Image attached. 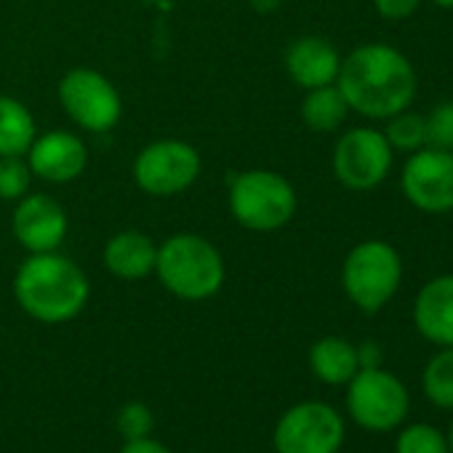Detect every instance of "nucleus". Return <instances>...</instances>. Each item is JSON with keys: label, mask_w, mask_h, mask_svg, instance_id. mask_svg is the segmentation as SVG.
<instances>
[{"label": "nucleus", "mask_w": 453, "mask_h": 453, "mask_svg": "<svg viewBox=\"0 0 453 453\" xmlns=\"http://www.w3.org/2000/svg\"><path fill=\"white\" fill-rule=\"evenodd\" d=\"M373 6H376L379 17H384L389 22H400V19H408L411 14H416L421 0H373Z\"/></svg>", "instance_id": "26"}, {"label": "nucleus", "mask_w": 453, "mask_h": 453, "mask_svg": "<svg viewBox=\"0 0 453 453\" xmlns=\"http://www.w3.org/2000/svg\"><path fill=\"white\" fill-rule=\"evenodd\" d=\"M416 331L437 344L453 347V275L432 278L413 302Z\"/></svg>", "instance_id": "15"}, {"label": "nucleus", "mask_w": 453, "mask_h": 453, "mask_svg": "<svg viewBox=\"0 0 453 453\" xmlns=\"http://www.w3.org/2000/svg\"><path fill=\"white\" fill-rule=\"evenodd\" d=\"M30 181L33 171L25 157H0V200H22Z\"/></svg>", "instance_id": "23"}, {"label": "nucleus", "mask_w": 453, "mask_h": 453, "mask_svg": "<svg viewBox=\"0 0 453 453\" xmlns=\"http://www.w3.org/2000/svg\"><path fill=\"white\" fill-rule=\"evenodd\" d=\"M120 453H171V450L163 442L152 440V434H150V437H142V440H126Z\"/></svg>", "instance_id": "27"}, {"label": "nucleus", "mask_w": 453, "mask_h": 453, "mask_svg": "<svg viewBox=\"0 0 453 453\" xmlns=\"http://www.w3.org/2000/svg\"><path fill=\"white\" fill-rule=\"evenodd\" d=\"M310 368L323 384L342 387L360 371L357 347L342 336H323L310 349Z\"/></svg>", "instance_id": "17"}, {"label": "nucleus", "mask_w": 453, "mask_h": 453, "mask_svg": "<svg viewBox=\"0 0 453 453\" xmlns=\"http://www.w3.org/2000/svg\"><path fill=\"white\" fill-rule=\"evenodd\" d=\"M421 384L432 405L445 411L453 408V347H440V352L432 355L424 368Z\"/></svg>", "instance_id": "20"}, {"label": "nucleus", "mask_w": 453, "mask_h": 453, "mask_svg": "<svg viewBox=\"0 0 453 453\" xmlns=\"http://www.w3.org/2000/svg\"><path fill=\"white\" fill-rule=\"evenodd\" d=\"M273 440L278 453H339L344 418L328 403L307 400L280 416Z\"/></svg>", "instance_id": "7"}, {"label": "nucleus", "mask_w": 453, "mask_h": 453, "mask_svg": "<svg viewBox=\"0 0 453 453\" xmlns=\"http://www.w3.org/2000/svg\"><path fill=\"white\" fill-rule=\"evenodd\" d=\"M35 131V118L19 99L0 96V157H25Z\"/></svg>", "instance_id": "18"}, {"label": "nucleus", "mask_w": 453, "mask_h": 453, "mask_svg": "<svg viewBox=\"0 0 453 453\" xmlns=\"http://www.w3.org/2000/svg\"><path fill=\"white\" fill-rule=\"evenodd\" d=\"M157 246L139 230H123L104 246V267L120 280H142L155 273Z\"/></svg>", "instance_id": "16"}, {"label": "nucleus", "mask_w": 453, "mask_h": 453, "mask_svg": "<svg viewBox=\"0 0 453 453\" xmlns=\"http://www.w3.org/2000/svg\"><path fill=\"white\" fill-rule=\"evenodd\" d=\"M88 294L91 286L83 270L57 251L33 254L14 278V296L19 307L30 318L49 326L78 318L88 302Z\"/></svg>", "instance_id": "2"}, {"label": "nucleus", "mask_w": 453, "mask_h": 453, "mask_svg": "<svg viewBox=\"0 0 453 453\" xmlns=\"http://www.w3.org/2000/svg\"><path fill=\"white\" fill-rule=\"evenodd\" d=\"M395 453H450L448 437L432 424H411L395 440Z\"/></svg>", "instance_id": "22"}, {"label": "nucleus", "mask_w": 453, "mask_h": 453, "mask_svg": "<svg viewBox=\"0 0 453 453\" xmlns=\"http://www.w3.org/2000/svg\"><path fill=\"white\" fill-rule=\"evenodd\" d=\"M448 448H450V453H453V424H450V432H448Z\"/></svg>", "instance_id": "30"}, {"label": "nucleus", "mask_w": 453, "mask_h": 453, "mask_svg": "<svg viewBox=\"0 0 453 453\" xmlns=\"http://www.w3.org/2000/svg\"><path fill=\"white\" fill-rule=\"evenodd\" d=\"M336 86L349 110L373 120H389L413 104L418 81L413 65L397 49L365 43L342 59Z\"/></svg>", "instance_id": "1"}, {"label": "nucleus", "mask_w": 453, "mask_h": 453, "mask_svg": "<svg viewBox=\"0 0 453 453\" xmlns=\"http://www.w3.org/2000/svg\"><path fill=\"white\" fill-rule=\"evenodd\" d=\"M384 136L392 150L400 152H416L426 147V115L418 112H397L389 118V126L384 128Z\"/></svg>", "instance_id": "21"}, {"label": "nucleus", "mask_w": 453, "mask_h": 453, "mask_svg": "<svg viewBox=\"0 0 453 453\" xmlns=\"http://www.w3.org/2000/svg\"><path fill=\"white\" fill-rule=\"evenodd\" d=\"M403 280V259L395 246L384 241L357 243L342 267V286L347 299L363 312H379L392 302Z\"/></svg>", "instance_id": "5"}, {"label": "nucleus", "mask_w": 453, "mask_h": 453, "mask_svg": "<svg viewBox=\"0 0 453 453\" xmlns=\"http://www.w3.org/2000/svg\"><path fill=\"white\" fill-rule=\"evenodd\" d=\"M392 155L395 150L389 147L384 131L352 128L336 142L334 173L347 189L368 192L389 176Z\"/></svg>", "instance_id": "10"}, {"label": "nucleus", "mask_w": 453, "mask_h": 453, "mask_svg": "<svg viewBox=\"0 0 453 453\" xmlns=\"http://www.w3.org/2000/svg\"><path fill=\"white\" fill-rule=\"evenodd\" d=\"M347 115H349V104L336 83L310 88L302 102V120L307 128H312L318 134L336 131L347 120Z\"/></svg>", "instance_id": "19"}, {"label": "nucleus", "mask_w": 453, "mask_h": 453, "mask_svg": "<svg viewBox=\"0 0 453 453\" xmlns=\"http://www.w3.org/2000/svg\"><path fill=\"white\" fill-rule=\"evenodd\" d=\"M155 426V416L144 403H126L118 411V432L126 440H142L150 437Z\"/></svg>", "instance_id": "24"}, {"label": "nucleus", "mask_w": 453, "mask_h": 453, "mask_svg": "<svg viewBox=\"0 0 453 453\" xmlns=\"http://www.w3.org/2000/svg\"><path fill=\"white\" fill-rule=\"evenodd\" d=\"M426 144L453 152V102H442L426 115Z\"/></svg>", "instance_id": "25"}, {"label": "nucleus", "mask_w": 453, "mask_h": 453, "mask_svg": "<svg viewBox=\"0 0 453 453\" xmlns=\"http://www.w3.org/2000/svg\"><path fill=\"white\" fill-rule=\"evenodd\" d=\"M347 408L355 424L371 432H389L400 426L408 416L411 397L405 384L379 368H360L347 381Z\"/></svg>", "instance_id": "6"}, {"label": "nucleus", "mask_w": 453, "mask_h": 453, "mask_svg": "<svg viewBox=\"0 0 453 453\" xmlns=\"http://www.w3.org/2000/svg\"><path fill=\"white\" fill-rule=\"evenodd\" d=\"M286 70L296 86L310 91V88L336 83L339 70H342V57L331 41L318 38V35H307V38H299L288 46Z\"/></svg>", "instance_id": "14"}, {"label": "nucleus", "mask_w": 453, "mask_h": 453, "mask_svg": "<svg viewBox=\"0 0 453 453\" xmlns=\"http://www.w3.org/2000/svg\"><path fill=\"white\" fill-rule=\"evenodd\" d=\"M400 184L413 208L424 213L453 211V152L429 144L411 152Z\"/></svg>", "instance_id": "11"}, {"label": "nucleus", "mask_w": 453, "mask_h": 453, "mask_svg": "<svg viewBox=\"0 0 453 453\" xmlns=\"http://www.w3.org/2000/svg\"><path fill=\"white\" fill-rule=\"evenodd\" d=\"M230 213L254 233H273L286 226L296 213L294 184L267 168H254L233 179Z\"/></svg>", "instance_id": "4"}, {"label": "nucleus", "mask_w": 453, "mask_h": 453, "mask_svg": "<svg viewBox=\"0 0 453 453\" xmlns=\"http://www.w3.org/2000/svg\"><path fill=\"white\" fill-rule=\"evenodd\" d=\"M14 235L30 254H49L67 238V213L49 195H27L14 211Z\"/></svg>", "instance_id": "12"}, {"label": "nucleus", "mask_w": 453, "mask_h": 453, "mask_svg": "<svg viewBox=\"0 0 453 453\" xmlns=\"http://www.w3.org/2000/svg\"><path fill=\"white\" fill-rule=\"evenodd\" d=\"M155 273L160 283L184 302H203L224 283V259L203 235L179 233L157 249Z\"/></svg>", "instance_id": "3"}, {"label": "nucleus", "mask_w": 453, "mask_h": 453, "mask_svg": "<svg viewBox=\"0 0 453 453\" xmlns=\"http://www.w3.org/2000/svg\"><path fill=\"white\" fill-rule=\"evenodd\" d=\"M200 176V155L192 144L179 139H160L147 144L134 160L136 184L155 197H171L195 184Z\"/></svg>", "instance_id": "8"}, {"label": "nucleus", "mask_w": 453, "mask_h": 453, "mask_svg": "<svg viewBox=\"0 0 453 453\" xmlns=\"http://www.w3.org/2000/svg\"><path fill=\"white\" fill-rule=\"evenodd\" d=\"M434 6H440V9H448V12H453V0H432Z\"/></svg>", "instance_id": "29"}, {"label": "nucleus", "mask_w": 453, "mask_h": 453, "mask_svg": "<svg viewBox=\"0 0 453 453\" xmlns=\"http://www.w3.org/2000/svg\"><path fill=\"white\" fill-rule=\"evenodd\" d=\"M357 363H360V368H379L381 365V347L376 342H363L357 347Z\"/></svg>", "instance_id": "28"}, {"label": "nucleus", "mask_w": 453, "mask_h": 453, "mask_svg": "<svg viewBox=\"0 0 453 453\" xmlns=\"http://www.w3.org/2000/svg\"><path fill=\"white\" fill-rule=\"evenodd\" d=\"M86 163H88V152L83 139L62 128L49 131L46 136H35L27 152L30 171L54 184H67L78 179L86 171Z\"/></svg>", "instance_id": "13"}, {"label": "nucleus", "mask_w": 453, "mask_h": 453, "mask_svg": "<svg viewBox=\"0 0 453 453\" xmlns=\"http://www.w3.org/2000/svg\"><path fill=\"white\" fill-rule=\"evenodd\" d=\"M59 102L81 128L94 134L115 128L123 112V102L115 86L102 73L88 67H78L62 78Z\"/></svg>", "instance_id": "9"}]
</instances>
